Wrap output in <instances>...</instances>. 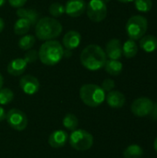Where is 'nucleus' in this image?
Listing matches in <instances>:
<instances>
[{"label": "nucleus", "instance_id": "obj_1", "mask_svg": "<svg viewBox=\"0 0 157 158\" xmlns=\"http://www.w3.org/2000/svg\"><path fill=\"white\" fill-rule=\"evenodd\" d=\"M81 65L88 70L96 71L105 67L106 55L104 49L97 44L87 45L80 56Z\"/></svg>", "mask_w": 157, "mask_h": 158}, {"label": "nucleus", "instance_id": "obj_2", "mask_svg": "<svg viewBox=\"0 0 157 158\" xmlns=\"http://www.w3.org/2000/svg\"><path fill=\"white\" fill-rule=\"evenodd\" d=\"M63 31L62 24L53 17H43L35 24V35L38 40L50 41L57 38Z\"/></svg>", "mask_w": 157, "mask_h": 158}, {"label": "nucleus", "instance_id": "obj_3", "mask_svg": "<svg viewBox=\"0 0 157 158\" xmlns=\"http://www.w3.org/2000/svg\"><path fill=\"white\" fill-rule=\"evenodd\" d=\"M40 61L46 66H55L64 57V47L56 40L45 41L38 51Z\"/></svg>", "mask_w": 157, "mask_h": 158}, {"label": "nucleus", "instance_id": "obj_4", "mask_svg": "<svg viewBox=\"0 0 157 158\" xmlns=\"http://www.w3.org/2000/svg\"><path fill=\"white\" fill-rule=\"evenodd\" d=\"M81 100L90 107H97L105 100V92L101 86L88 83L84 84L80 89Z\"/></svg>", "mask_w": 157, "mask_h": 158}, {"label": "nucleus", "instance_id": "obj_5", "mask_svg": "<svg viewBox=\"0 0 157 158\" xmlns=\"http://www.w3.org/2000/svg\"><path fill=\"white\" fill-rule=\"evenodd\" d=\"M148 28L147 19L141 15H135L130 17L126 24L127 33L131 40H139L144 36Z\"/></svg>", "mask_w": 157, "mask_h": 158}, {"label": "nucleus", "instance_id": "obj_6", "mask_svg": "<svg viewBox=\"0 0 157 158\" xmlns=\"http://www.w3.org/2000/svg\"><path fill=\"white\" fill-rule=\"evenodd\" d=\"M68 143L77 151H87L93 144V137L85 130H75L68 136Z\"/></svg>", "mask_w": 157, "mask_h": 158}, {"label": "nucleus", "instance_id": "obj_7", "mask_svg": "<svg viewBox=\"0 0 157 158\" xmlns=\"http://www.w3.org/2000/svg\"><path fill=\"white\" fill-rule=\"evenodd\" d=\"M86 13L92 21L101 22L107 15L106 4L102 0H90L86 5Z\"/></svg>", "mask_w": 157, "mask_h": 158}, {"label": "nucleus", "instance_id": "obj_8", "mask_svg": "<svg viewBox=\"0 0 157 158\" xmlns=\"http://www.w3.org/2000/svg\"><path fill=\"white\" fill-rule=\"evenodd\" d=\"M6 120L13 130L18 131H24L28 125V118L26 114L17 108H12L6 113Z\"/></svg>", "mask_w": 157, "mask_h": 158}, {"label": "nucleus", "instance_id": "obj_9", "mask_svg": "<svg viewBox=\"0 0 157 158\" xmlns=\"http://www.w3.org/2000/svg\"><path fill=\"white\" fill-rule=\"evenodd\" d=\"M154 107H155V104L150 98L140 97L132 102L130 110L135 117L144 118L152 114Z\"/></svg>", "mask_w": 157, "mask_h": 158}, {"label": "nucleus", "instance_id": "obj_10", "mask_svg": "<svg viewBox=\"0 0 157 158\" xmlns=\"http://www.w3.org/2000/svg\"><path fill=\"white\" fill-rule=\"evenodd\" d=\"M19 87L28 95L35 94L40 89L39 80L32 75H24L19 80Z\"/></svg>", "mask_w": 157, "mask_h": 158}, {"label": "nucleus", "instance_id": "obj_11", "mask_svg": "<svg viewBox=\"0 0 157 158\" xmlns=\"http://www.w3.org/2000/svg\"><path fill=\"white\" fill-rule=\"evenodd\" d=\"M86 11L84 0H68L65 5V13L71 18H78Z\"/></svg>", "mask_w": 157, "mask_h": 158}, {"label": "nucleus", "instance_id": "obj_12", "mask_svg": "<svg viewBox=\"0 0 157 158\" xmlns=\"http://www.w3.org/2000/svg\"><path fill=\"white\" fill-rule=\"evenodd\" d=\"M68 134L63 130H57L52 132L48 138V143L53 148H62L68 142Z\"/></svg>", "mask_w": 157, "mask_h": 158}, {"label": "nucleus", "instance_id": "obj_13", "mask_svg": "<svg viewBox=\"0 0 157 158\" xmlns=\"http://www.w3.org/2000/svg\"><path fill=\"white\" fill-rule=\"evenodd\" d=\"M105 55L109 59L118 60L122 56V44L118 39H111L105 45Z\"/></svg>", "mask_w": 157, "mask_h": 158}, {"label": "nucleus", "instance_id": "obj_14", "mask_svg": "<svg viewBox=\"0 0 157 158\" xmlns=\"http://www.w3.org/2000/svg\"><path fill=\"white\" fill-rule=\"evenodd\" d=\"M81 35L77 31H68L63 37L62 44L65 49L68 50H73L81 44Z\"/></svg>", "mask_w": 157, "mask_h": 158}, {"label": "nucleus", "instance_id": "obj_15", "mask_svg": "<svg viewBox=\"0 0 157 158\" xmlns=\"http://www.w3.org/2000/svg\"><path fill=\"white\" fill-rule=\"evenodd\" d=\"M105 101L110 107L118 109L123 107V106L125 105L126 97L121 92L112 90L108 92L107 95H105Z\"/></svg>", "mask_w": 157, "mask_h": 158}, {"label": "nucleus", "instance_id": "obj_16", "mask_svg": "<svg viewBox=\"0 0 157 158\" xmlns=\"http://www.w3.org/2000/svg\"><path fill=\"white\" fill-rule=\"evenodd\" d=\"M27 65H28V63L25 61L24 58L18 57V58L12 59L7 64L6 70H7L8 74H10L11 76H20L26 70Z\"/></svg>", "mask_w": 157, "mask_h": 158}, {"label": "nucleus", "instance_id": "obj_17", "mask_svg": "<svg viewBox=\"0 0 157 158\" xmlns=\"http://www.w3.org/2000/svg\"><path fill=\"white\" fill-rule=\"evenodd\" d=\"M141 48L146 53H153L157 50V37L155 35H145L141 38Z\"/></svg>", "mask_w": 157, "mask_h": 158}, {"label": "nucleus", "instance_id": "obj_18", "mask_svg": "<svg viewBox=\"0 0 157 158\" xmlns=\"http://www.w3.org/2000/svg\"><path fill=\"white\" fill-rule=\"evenodd\" d=\"M16 14H17V16H18L19 18L28 19V20L31 22V26L35 25L36 22H37L38 19H39V15H38V13H37L34 9H26V8H24L23 6L18 8Z\"/></svg>", "mask_w": 157, "mask_h": 158}, {"label": "nucleus", "instance_id": "obj_19", "mask_svg": "<svg viewBox=\"0 0 157 158\" xmlns=\"http://www.w3.org/2000/svg\"><path fill=\"white\" fill-rule=\"evenodd\" d=\"M104 68L108 74L112 76H118L123 70V64L119 60L109 59V60H106Z\"/></svg>", "mask_w": 157, "mask_h": 158}, {"label": "nucleus", "instance_id": "obj_20", "mask_svg": "<svg viewBox=\"0 0 157 158\" xmlns=\"http://www.w3.org/2000/svg\"><path fill=\"white\" fill-rule=\"evenodd\" d=\"M31 27V24L28 19L19 18V19L16 20V22L14 23L13 31L14 33L17 35H25L30 31Z\"/></svg>", "mask_w": 157, "mask_h": 158}, {"label": "nucleus", "instance_id": "obj_21", "mask_svg": "<svg viewBox=\"0 0 157 158\" xmlns=\"http://www.w3.org/2000/svg\"><path fill=\"white\" fill-rule=\"evenodd\" d=\"M137 53H138V45L134 40L129 39L122 45V54L127 58L134 57L137 55Z\"/></svg>", "mask_w": 157, "mask_h": 158}, {"label": "nucleus", "instance_id": "obj_22", "mask_svg": "<svg viewBox=\"0 0 157 158\" xmlns=\"http://www.w3.org/2000/svg\"><path fill=\"white\" fill-rule=\"evenodd\" d=\"M143 155V149L138 144H130L123 152L124 158H141Z\"/></svg>", "mask_w": 157, "mask_h": 158}, {"label": "nucleus", "instance_id": "obj_23", "mask_svg": "<svg viewBox=\"0 0 157 158\" xmlns=\"http://www.w3.org/2000/svg\"><path fill=\"white\" fill-rule=\"evenodd\" d=\"M35 42H36V38L33 35L25 34V35H22V37L19 40L18 45L21 50L27 51L33 47V45L35 44Z\"/></svg>", "mask_w": 157, "mask_h": 158}, {"label": "nucleus", "instance_id": "obj_24", "mask_svg": "<svg viewBox=\"0 0 157 158\" xmlns=\"http://www.w3.org/2000/svg\"><path fill=\"white\" fill-rule=\"evenodd\" d=\"M78 125H79V120L77 118V117L71 113H68L67 114L64 118H63V126L70 131H73L75 130H77L78 128Z\"/></svg>", "mask_w": 157, "mask_h": 158}, {"label": "nucleus", "instance_id": "obj_25", "mask_svg": "<svg viewBox=\"0 0 157 158\" xmlns=\"http://www.w3.org/2000/svg\"><path fill=\"white\" fill-rule=\"evenodd\" d=\"M14 99V93L8 88L0 89V105L6 106L12 102Z\"/></svg>", "mask_w": 157, "mask_h": 158}, {"label": "nucleus", "instance_id": "obj_26", "mask_svg": "<svg viewBox=\"0 0 157 158\" xmlns=\"http://www.w3.org/2000/svg\"><path fill=\"white\" fill-rule=\"evenodd\" d=\"M49 13L53 18H59L65 14V6L60 3H53L49 6Z\"/></svg>", "mask_w": 157, "mask_h": 158}, {"label": "nucleus", "instance_id": "obj_27", "mask_svg": "<svg viewBox=\"0 0 157 158\" xmlns=\"http://www.w3.org/2000/svg\"><path fill=\"white\" fill-rule=\"evenodd\" d=\"M135 7L140 12H148L153 7L152 0H134Z\"/></svg>", "mask_w": 157, "mask_h": 158}, {"label": "nucleus", "instance_id": "obj_28", "mask_svg": "<svg viewBox=\"0 0 157 158\" xmlns=\"http://www.w3.org/2000/svg\"><path fill=\"white\" fill-rule=\"evenodd\" d=\"M25 61L29 64V63H34L38 58H39V56H38V52L34 49H30V50H27V52L25 53L24 55V57Z\"/></svg>", "mask_w": 157, "mask_h": 158}, {"label": "nucleus", "instance_id": "obj_29", "mask_svg": "<svg viewBox=\"0 0 157 158\" xmlns=\"http://www.w3.org/2000/svg\"><path fill=\"white\" fill-rule=\"evenodd\" d=\"M116 86V83L115 81L112 80V79H105L103 82H102V89L105 91V92H110L112 91Z\"/></svg>", "mask_w": 157, "mask_h": 158}, {"label": "nucleus", "instance_id": "obj_30", "mask_svg": "<svg viewBox=\"0 0 157 158\" xmlns=\"http://www.w3.org/2000/svg\"><path fill=\"white\" fill-rule=\"evenodd\" d=\"M26 2H27V0H8L9 5L15 8H19V7L24 6Z\"/></svg>", "mask_w": 157, "mask_h": 158}, {"label": "nucleus", "instance_id": "obj_31", "mask_svg": "<svg viewBox=\"0 0 157 158\" xmlns=\"http://www.w3.org/2000/svg\"><path fill=\"white\" fill-rule=\"evenodd\" d=\"M6 118V113L5 111V109L3 107L0 106V122L1 121H4Z\"/></svg>", "mask_w": 157, "mask_h": 158}, {"label": "nucleus", "instance_id": "obj_32", "mask_svg": "<svg viewBox=\"0 0 157 158\" xmlns=\"http://www.w3.org/2000/svg\"><path fill=\"white\" fill-rule=\"evenodd\" d=\"M71 55H72L71 50L64 49V56H65V57H69V56H71Z\"/></svg>", "mask_w": 157, "mask_h": 158}, {"label": "nucleus", "instance_id": "obj_33", "mask_svg": "<svg viewBox=\"0 0 157 158\" xmlns=\"http://www.w3.org/2000/svg\"><path fill=\"white\" fill-rule=\"evenodd\" d=\"M4 28H5V22H4L3 19H1V18H0V33L3 31Z\"/></svg>", "mask_w": 157, "mask_h": 158}, {"label": "nucleus", "instance_id": "obj_34", "mask_svg": "<svg viewBox=\"0 0 157 158\" xmlns=\"http://www.w3.org/2000/svg\"><path fill=\"white\" fill-rule=\"evenodd\" d=\"M3 84H4V77H3V75L0 73V89L3 87Z\"/></svg>", "mask_w": 157, "mask_h": 158}, {"label": "nucleus", "instance_id": "obj_35", "mask_svg": "<svg viewBox=\"0 0 157 158\" xmlns=\"http://www.w3.org/2000/svg\"><path fill=\"white\" fill-rule=\"evenodd\" d=\"M118 1L121 3H130V2H133L134 0H118Z\"/></svg>", "mask_w": 157, "mask_h": 158}, {"label": "nucleus", "instance_id": "obj_36", "mask_svg": "<svg viewBox=\"0 0 157 158\" xmlns=\"http://www.w3.org/2000/svg\"><path fill=\"white\" fill-rule=\"evenodd\" d=\"M154 148H155V152L157 153V138L155 139V143H154Z\"/></svg>", "mask_w": 157, "mask_h": 158}, {"label": "nucleus", "instance_id": "obj_37", "mask_svg": "<svg viewBox=\"0 0 157 158\" xmlns=\"http://www.w3.org/2000/svg\"><path fill=\"white\" fill-rule=\"evenodd\" d=\"M6 0H0V7L3 6L6 4Z\"/></svg>", "mask_w": 157, "mask_h": 158}, {"label": "nucleus", "instance_id": "obj_38", "mask_svg": "<svg viewBox=\"0 0 157 158\" xmlns=\"http://www.w3.org/2000/svg\"><path fill=\"white\" fill-rule=\"evenodd\" d=\"M102 1H103V2H105V4H106V3H108V2H110V0H102Z\"/></svg>", "mask_w": 157, "mask_h": 158}, {"label": "nucleus", "instance_id": "obj_39", "mask_svg": "<svg viewBox=\"0 0 157 158\" xmlns=\"http://www.w3.org/2000/svg\"><path fill=\"white\" fill-rule=\"evenodd\" d=\"M0 53H1V49H0Z\"/></svg>", "mask_w": 157, "mask_h": 158}]
</instances>
